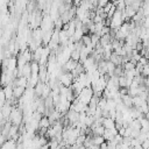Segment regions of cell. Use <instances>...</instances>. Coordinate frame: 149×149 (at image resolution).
Returning <instances> with one entry per match:
<instances>
[{"mask_svg": "<svg viewBox=\"0 0 149 149\" xmlns=\"http://www.w3.org/2000/svg\"><path fill=\"white\" fill-rule=\"evenodd\" d=\"M23 119H24V114L22 112V108L21 107L20 108H15L14 107L13 111H12V113H10V115H9V119L8 120H10L13 125L20 126V123L23 121Z\"/></svg>", "mask_w": 149, "mask_h": 149, "instance_id": "1", "label": "cell"}, {"mask_svg": "<svg viewBox=\"0 0 149 149\" xmlns=\"http://www.w3.org/2000/svg\"><path fill=\"white\" fill-rule=\"evenodd\" d=\"M93 94H94V92H93L92 87H84L83 91L80 92V94L78 95V99H79V101L84 102L85 105H88Z\"/></svg>", "mask_w": 149, "mask_h": 149, "instance_id": "2", "label": "cell"}, {"mask_svg": "<svg viewBox=\"0 0 149 149\" xmlns=\"http://www.w3.org/2000/svg\"><path fill=\"white\" fill-rule=\"evenodd\" d=\"M74 81V77L71 72H64L59 78H58V83L63 86H66V87H70Z\"/></svg>", "mask_w": 149, "mask_h": 149, "instance_id": "3", "label": "cell"}, {"mask_svg": "<svg viewBox=\"0 0 149 149\" xmlns=\"http://www.w3.org/2000/svg\"><path fill=\"white\" fill-rule=\"evenodd\" d=\"M24 93H26V87H24V86H19V85L13 86V94H14V98L19 99V98H21Z\"/></svg>", "mask_w": 149, "mask_h": 149, "instance_id": "4", "label": "cell"}, {"mask_svg": "<svg viewBox=\"0 0 149 149\" xmlns=\"http://www.w3.org/2000/svg\"><path fill=\"white\" fill-rule=\"evenodd\" d=\"M102 126H104L106 129L115 128V120H114V119H112V118H105Z\"/></svg>", "mask_w": 149, "mask_h": 149, "instance_id": "5", "label": "cell"}, {"mask_svg": "<svg viewBox=\"0 0 149 149\" xmlns=\"http://www.w3.org/2000/svg\"><path fill=\"white\" fill-rule=\"evenodd\" d=\"M121 98H122V101H123L125 106H127V107H129V108L134 106V104H133V97H132V95L126 94V95H122Z\"/></svg>", "mask_w": 149, "mask_h": 149, "instance_id": "6", "label": "cell"}, {"mask_svg": "<svg viewBox=\"0 0 149 149\" xmlns=\"http://www.w3.org/2000/svg\"><path fill=\"white\" fill-rule=\"evenodd\" d=\"M50 127H51V123H50L49 118L43 115L41 121H40V128H50Z\"/></svg>", "mask_w": 149, "mask_h": 149, "instance_id": "7", "label": "cell"}, {"mask_svg": "<svg viewBox=\"0 0 149 149\" xmlns=\"http://www.w3.org/2000/svg\"><path fill=\"white\" fill-rule=\"evenodd\" d=\"M129 127H130L133 130H140V129L142 128V126H141V121H140L139 119H134V120L129 123Z\"/></svg>", "mask_w": 149, "mask_h": 149, "instance_id": "8", "label": "cell"}, {"mask_svg": "<svg viewBox=\"0 0 149 149\" xmlns=\"http://www.w3.org/2000/svg\"><path fill=\"white\" fill-rule=\"evenodd\" d=\"M106 140H105V137L102 136V135H94L93 136V143L94 144H98V146H100L101 143H104Z\"/></svg>", "mask_w": 149, "mask_h": 149, "instance_id": "9", "label": "cell"}, {"mask_svg": "<svg viewBox=\"0 0 149 149\" xmlns=\"http://www.w3.org/2000/svg\"><path fill=\"white\" fill-rule=\"evenodd\" d=\"M141 143H140V141H139V139H132V141H130V146H132V148L133 147H137V146H140Z\"/></svg>", "mask_w": 149, "mask_h": 149, "instance_id": "10", "label": "cell"}, {"mask_svg": "<svg viewBox=\"0 0 149 149\" xmlns=\"http://www.w3.org/2000/svg\"><path fill=\"white\" fill-rule=\"evenodd\" d=\"M141 146H142V148H143V149H149V140H148V139H147V140H144V141L142 142V144H141Z\"/></svg>", "mask_w": 149, "mask_h": 149, "instance_id": "11", "label": "cell"}, {"mask_svg": "<svg viewBox=\"0 0 149 149\" xmlns=\"http://www.w3.org/2000/svg\"><path fill=\"white\" fill-rule=\"evenodd\" d=\"M143 26H144L147 29H149V16H146V17H144V20H143Z\"/></svg>", "mask_w": 149, "mask_h": 149, "instance_id": "12", "label": "cell"}, {"mask_svg": "<svg viewBox=\"0 0 149 149\" xmlns=\"http://www.w3.org/2000/svg\"><path fill=\"white\" fill-rule=\"evenodd\" d=\"M119 134H120L121 136H125V134H126V128H125V127L120 128V129H119Z\"/></svg>", "mask_w": 149, "mask_h": 149, "instance_id": "13", "label": "cell"}, {"mask_svg": "<svg viewBox=\"0 0 149 149\" xmlns=\"http://www.w3.org/2000/svg\"><path fill=\"white\" fill-rule=\"evenodd\" d=\"M100 149H107V141H105L104 143L100 144Z\"/></svg>", "mask_w": 149, "mask_h": 149, "instance_id": "14", "label": "cell"}, {"mask_svg": "<svg viewBox=\"0 0 149 149\" xmlns=\"http://www.w3.org/2000/svg\"><path fill=\"white\" fill-rule=\"evenodd\" d=\"M132 149H143V148H142V146L140 144V146H137V147H133Z\"/></svg>", "mask_w": 149, "mask_h": 149, "instance_id": "15", "label": "cell"}, {"mask_svg": "<svg viewBox=\"0 0 149 149\" xmlns=\"http://www.w3.org/2000/svg\"><path fill=\"white\" fill-rule=\"evenodd\" d=\"M58 149H63V148H58Z\"/></svg>", "mask_w": 149, "mask_h": 149, "instance_id": "16", "label": "cell"}]
</instances>
